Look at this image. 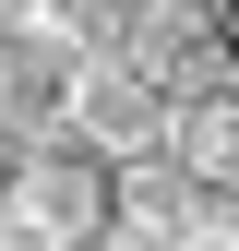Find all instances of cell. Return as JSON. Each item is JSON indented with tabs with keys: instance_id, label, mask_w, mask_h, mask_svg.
Listing matches in <instances>:
<instances>
[{
	"instance_id": "obj_1",
	"label": "cell",
	"mask_w": 239,
	"mask_h": 251,
	"mask_svg": "<svg viewBox=\"0 0 239 251\" xmlns=\"http://www.w3.org/2000/svg\"><path fill=\"white\" fill-rule=\"evenodd\" d=\"M120 215V168L84 144H36L0 168V251H96Z\"/></svg>"
},
{
	"instance_id": "obj_2",
	"label": "cell",
	"mask_w": 239,
	"mask_h": 251,
	"mask_svg": "<svg viewBox=\"0 0 239 251\" xmlns=\"http://www.w3.org/2000/svg\"><path fill=\"white\" fill-rule=\"evenodd\" d=\"M84 84H96V48H84V36H60L48 12H24L12 36H0V144H12V155L72 144Z\"/></svg>"
},
{
	"instance_id": "obj_3",
	"label": "cell",
	"mask_w": 239,
	"mask_h": 251,
	"mask_svg": "<svg viewBox=\"0 0 239 251\" xmlns=\"http://www.w3.org/2000/svg\"><path fill=\"white\" fill-rule=\"evenodd\" d=\"M167 120H179V84L132 72V60H96L72 144H84V155H108V168H156V155H167Z\"/></svg>"
},
{
	"instance_id": "obj_4",
	"label": "cell",
	"mask_w": 239,
	"mask_h": 251,
	"mask_svg": "<svg viewBox=\"0 0 239 251\" xmlns=\"http://www.w3.org/2000/svg\"><path fill=\"white\" fill-rule=\"evenodd\" d=\"M167 168H191L203 203H239V72H191V84H179Z\"/></svg>"
},
{
	"instance_id": "obj_5",
	"label": "cell",
	"mask_w": 239,
	"mask_h": 251,
	"mask_svg": "<svg viewBox=\"0 0 239 251\" xmlns=\"http://www.w3.org/2000/svg\"><path fill=\"white\" fill-rule=\"evenodd\" d=\"M108 227H132V239H191L203 227V192H191V168H167V155H156V168H120V215H108Z\"/></svg>"
},
{
	"instance_id": "obj_6",
	"label": "cell",
	"mask_w": 239,
	"mask_h": 251,
	"mask_svg": "<svg viewBox=\"0 0 239 251\" xmlns=\"http://www.w3.org/2000/svg\"><path fill=\"white\" fill-rule=\"evenodd\" d=\"M24 12H36V0H0V36H12V24H24Z\"/></svg>"
}]
</instances>
